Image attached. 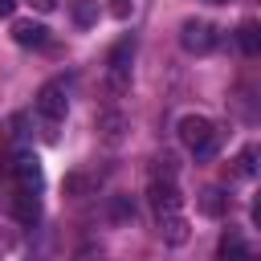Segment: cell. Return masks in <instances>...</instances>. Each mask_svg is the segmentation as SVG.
Masks as SVG:
<instances>
[{
    "instance_id": "9c48e42d",
    "label": "cell",
    "mask_w": 261,
    "mask_h": 261,
    "mask_svg": "<svg viewBox=\"0 0 261 261\" xmlns=\"http://www.w3.org/2000/svg\"><path fill=\"white\" fill-rule=\"evenodd\" d=\"M220 261H261V253H253L249 241H245L237 228H228V232L220 237Z\"/></svg>"
},
{
    "instance_id": "5b68a950",
    "label": "cell",
    "mask_w": 261,
    "mask_h": 261,
    "mask_svg": "<svg viewBox=\"0 0 261 261\" xmlns=\"http://www.w3.org/2000/svg\"><path fill=\"white\" fill-rule=\"evenodd\" d=\"M155 220H159V237H163V245H171V249L188 245L192 228H188V216H184V208H175V212H159Z\"/></svg>"
},
{
    "instance_id": "ac0fdd59",
    "label": "cell",
    "mask_w": 261,
    "mask_h": 261,
    "mask_svg": "<svg viewBox=\"0 0 261 261\" xmlns=\"http://www.w3.org/2000/svg\"><path fill=\"white\" fill-rule=\"evenodd\" d=\"M110 12H114V16H118V20H122V16H126V12H130V0H114V4H110Z\"/></svg>"
},
{
    "instance_id": "d6986e66",
    "label": "cell",
    "mask_w": 261,
    "mask_h": 261,
    "mask_svg": "<svg viewBox=\"0 0 261 261\" xmlns=\"http://www.w3.org/2000/svg\"><path fill=\"white\" fill-rule=\"evenodd\" d=\"M29 4H33L37 12H53V8H57V0H29Z\"/></svg>"
},
{
    "instance_id": "7402d4cb",
    "label": "cell",
    "mask_w": 261,
    "mask_h": 261,
    "mask_svg": "<svg viewBox=\"0 0 261 261\" xmlns=\"http://www.w3.org/2000/svg\"><path fill=\"white\" fill-rule=\"evenodd\" d=\"M208 4H224V0H208Z\"/></svg>"
},
{
    "instance_id": "8fae6325",
    "label": "cell",
    "mask_w": 261,
    "mask_h": 261,
    "mask_svg": "<svg viewBox=\"0 0 261 261\" xmlns=\"http://www.w3.org/2000/svg\"><path fill=\"white\" fill-rule=\"evenodd\" d=\"M12 216H16L20 224H37V220H41V200H37V192H20V188H16V196H12Z\"/></svg>"
},
{
    "instance_id": "7a4b0ae2",
    "label": "cell",
    "mask_w": 261,
    "mask_h": 261,
    "mask_svg": "<svg viewBox=\"0 0 261 261\" xmlns=\"http://www.w3.org/2000/svg\"><path fill=\"white\" fill-rule=\"evenodd\" d=\"M130 61H135V37H122L106 57V94L118 98L130 86Z\"/></svg>"
},
{
    "instance_id": "ffe728a7",
    "label": "cell",
    "mask_w": 261,
    "mask_h": 261,
    "mask_svg": "<svg viewBox=\"0 0 261 261\" xmlns=\"http://www.w3.org/2000/svg\"><path fill=\"white\" fill-rule=\"evenodd\" d=\"M16 12V0H0V20H8Z\"/></svg>"
},
{
    "instance_id": "2e32d148",
    "label": "cell",
    "mask_w": 261,
    "mask_h": 261,
    "mask_svg": "<svg viewBox=\"0 0 261 261\" xmlns=\"http://www.w3.org/2000/svg\"><path fill=\"white\" fill-rule=\"evenodd\" d=\"M86 188H90V179H86V175H77V171H73V175H65V196H82Z\"/></svg>"
},
{
    "instance_id": "ba28073f",
    "label": "cell",
    "mask_w": 261,
    "mask_h": 261,
    "mask_svg": "<svg viewBox=\"0 0 261 261\" xmlns=\"http://www.w3.org/2000/svg\"><path fill=\"white\" fill-rule=\"evenodd\" d=\"M12 41L24 49H45L49 45V29L37 20H12Z\"/></svg>"
},
{
    "instance_id": "44dd1931",
    "label": "cell",
    "mask_w": 261,
    "mask_h": 261,
    "mask_svg": "<svg viewBox=\"0 0 261 261\" xmlns=\"http://www.w3.org/2000/svg\"><path fill=\"white\" fill-rule=\"evenodd\" d=\"M253 224H257V228H261V196H257V200H253Z\"/></svg>"
},
{
    "instance_id": "e0dca14e",
    "label": "cell",
    "mask_w": 261,
    "mask_h": 261,
    "mask_svg": "<svg viewBox=\"0 0 261 261\" xmlns=\"http://www.w3.org/2000/svg\"><path fill=\"white\" fill-rule=\"evenodd\" d=\"M16 249V228H0V257H8Z\"/></svg>"
},
{
    "instance_id": "52a82bcc",
    "label": "cell",
    "mask_w": 261,
    "mask_h": 261,
    "mask_svg": "<svg viewBox=\"0 0 261 261\" xmlns=\"http://www.w3.org/2000/svg\"><path fill=\"white\" fill-rule=\"evenodd\" d=\"M94 126H98V139H102L106 147H118V143L126 139V114H122V110H102Z\"/></svg>"
},
{
    "instance_id": "277c9868",
    "label": "cell",
    "mask_w": 261,
    "mask_h": 261,
    "mask_svg": "<svg viewBox=\"0 0 261 261\" xmlns=\"http://www.w3.org/2000/svg\"><path fill=\"white\" fill-rule=\"evenodd\" d=\"M179 45L188 53H196V57L212 53L216 49V24H208V20H184L179 24Z\"/></svg>"
},
{
    "instance_id": "9a60e30c",
    "label": "cell",
    "mask_w": 261,
    "mask_h": 261,
    "mask_svg": "<svg viewBox=\"0 0 261 261\" xmlns=\"http://www.w3.org/2000/svg\"><path fill=\"white\" fill-rule=\"evenodd\" d=\"M110 220H114V224L135 220V200H130V196H110Z\"/></svg>"
},
{
    "instance_id": "5bb4252c",
    "label": "cell",
    "mask_w": 261,
    "mask_h": 261,
    "mask_svg": "<svg viewBox=\"0 0 261 261\" xmlns=\"http://www.w3.org/2000/svg\"><path fill=\"white\" fill-rule=\"evenodd\" d=\"M98 12H102V4H98V0H69V16H73V24H77V29L98 24Z\"/></svg>"
},
{
    "instance_id": "7c38bea8",
    "label": "cell",
    "mask_w": 261,
    "mask_h": 261,
    "mask_svg": "<svg viewBox=\"0 0 261 261\" xmlns=\"http://www.w3.org/2000/svg\"><path fill=\"white\" fill-rule=\"evenodd\" d=\"M196 208H200V216H212V220H220V216L228 212V196H224L220 188H204V192L196 196Z\"/></svg>"
},
{
    "instance_id": "3957f363",
    "label": "cell",
    "mask_w": 261,
    "mask_h": 261,
    "mask_svg": "<svg viewBox=\"0 0 261 261\" xmlns=\"http://www.w3.org/2000/svg\"><path fill=\"white\" fill-rule=\"evenodd\" d=\"M65 110H69V86H65V77L45 82V86L37 90V114H41L45 122H61Z\"/></svg>"
},
{
    "instance_id": "6da1fadb",
    "label": "cell",
    "mask_w": 261,
    "mask_h": 261,
    "mask_svg": "<svg viewBox=\"0 0 261 261\" xmlns=\"http://www.w3.org/2000/svg\"><path fill=\"white\" fill-rule=\"evenodd\" d=\"M175 130H179V143H184L196 159H212L216 147H220V130H216V122H212L208 114H184Z\"/></svg>"
},
{
    "instance_id": "30bf717a",
    "label": "cell",
    "mask_w": 261,
    "mask_h": 261,
    "mask_svg": "<svg viewBox=\"0 0 261 261\" xmlns=\"http://www.w3.org/2000/svg\"><path fill=\"white\" fill-rule=\"evenodd\" d=\"M253 175H261V143H249L232 159V179H253Z\"/></svg>"
},
{
    "instance_id": "8992f818",
    "label": "cell",
    "mask_w": 261,
    "mask_h": 261,
    "mask_svg": "<svg viewBox=\"0 0 261 261\" xmlns=\"http://www.w3.org/2000/svg\"><path fill=\"white\" fill-rule=\"evenodd\" d=\"M12 175H16V188L20 192H41V179L45 175H41V159L37 155H29V151L16 155L12 159Z\"/></svg>"
},
{
    "instance_id": "4fadbf2b",
    "label": "cell",
    "mask_w": 261,
    "mask_h": 261,
    "mask_svg": "<svg viewBox=\"0 0 261 261\" xmlns=\"http://www.w3.org/2000/svg\"><path fill=\"white\" fill-rule=\"evenodd\" d=\"M237 45H241V53L257 57L261 53V20H241L237 24Z\"/></svg>"
}]
</instances>
